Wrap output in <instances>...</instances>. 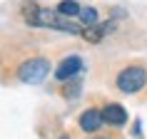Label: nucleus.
I'll list each match as a JSON object with an SVG mask.
<instances>
[{"mask_svg":"<svg viewBox=\"0 0 147 139\" xmlns=\"http://www.w3.org/2000/svg\"><path fill=\"white\" fill-rule=\"evenodd\" d=\"M23 20L30 27H53V30H60V32H70V35H82L85 25L72 20V17H65L60 15L57 10H47V8H40L35 0H25L23 8Z\"/></svg>","mask_w":147,"mask_h":139,"instance_id":"nucleus-1","label":"nucleus"},{"mask_svg":"<svg viewBox=\"0 0 147 139\" xmlns=\"http://www.w3.org/2000/svg\"><path fill=\"white\" fill-rule=\"evenodd\" d=\"M147 85V70L142 65H130V67L120 70L117 75V90L125 94H137Z\"/></svg>","mask_w":147,"mask_h":139,"instance_id":"nucleus-2","label":"nucleus"},{"mask_svg":"<svg viewBox=\"0 0 147 139\" xmlns=\"http://www.w3.org/2000/svg\"><path fill=\"white\" fill-rule=\"evenodd\" d=\"M47 75H50V62L45 57H30L18 67V77L25 85H40Z\"/></svg>","mask_w":147,"mask_h":139,"instance_id":"nucleus-3","label":"nucleus"},{"mask_svg":"<svg viewBox=\"0 0 147 139\" xmlns=\"http://www.w3.org/2000/svg\"><path fill=\"white\" fill-rule=\"evenodd\" d=\"M80 72H82V60H80L78 55H70L65 60L55 67V80H60V82H67V80L78 77Z\"/></svg>","mask_w":147,"mask_h":139,"instance_id":"nucleus-4","label":"nucleus"},{"mask_svg":"<svg viewBox=\"0 0 147 139\" xmlns=\"http://www.w3.org/2000/svg\"><path fill=\"white\" fill-rule=\"evenodd\" d=\"M102 124H105V119H102V109H97V107H90V109H85V112L80 114V129L87 132V134L97 132Z\"/></svg>","mask_w":147,"mask_h":139,"instance_id":"nucleus-5","label":"nucleus"},{"mask_svg":"<svg viewBox=\"0 0 147 139\" xmlns=\"http://www.w3.org/2000/svg\"><path fill=\"white\" fill-rule=\"evenodd\" d=\"M102 119H105V124H110V127H122L125 122H127V112H125L122 104H107V107L102 109Z\"/></svg>","mask_w":147,"mask_h":139,"instance_id":"nucleus-6","label":"nucleus"},{"mask_svg":"<svg viewBox=\"0 0 147 139\" xmlns=\"http://www.w3.org/2000/svg\"><path fill=\"white\" fill-rule=\"evenodd\" d=\"M55 10H57L60 15H65V17H78L82 8H80V5L75 3V0H62V3H60V5H57Z\"/></svg>","mask_w":147,"mask_h":139,"instance_id":"nucleus-7","label":"nucleus"},{"mask_svg":"<svg viewBox=\"0 0 147 139\" xmlns=\"http://www.w3.org/2000/svg\"><path fill=\"white\" fill-rule=\"evenodd\" d=\"M78 17H80V23L85 25V27H90V25H97V20H100V15H97V10H95V8H82Z\"/></svg>","mask_w":147,"mask_h":139,"instance_id":"nucleus-8","label":"nucleus"},{"mask_svg":"<svg viewBox=\"0 0 147 139\" xmlns=\"http://www.w3.org/2000/svg\"><path fill=\"white\" fill-rule=\"evenodd\" d=\"M92 139H107V137H92Z\"/></svg>","mask_w":147,"mask_h":139,"instance_id":"nucleus-9","label":"nucleus"},{"mask_svg":"<svg viewBox=\"0 0 147 139\" xmlns=\"http://www.w3.org/2000/svg\"><path fill=\"white\" fill-rule=\"evenodd\" d=\"M60 139H70V137H60Z\"/></svg>","mask_w":147,"mask_h":139,"instance_id":"nucleus-10","label":"nucleus"}]
</instances>
